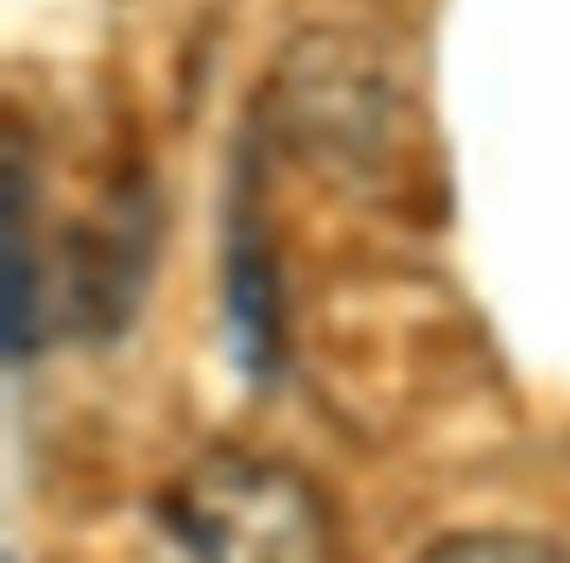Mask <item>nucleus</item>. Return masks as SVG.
I'll return each mask as SVG.
<instances>
[{
    "label": "nucleus",
    "mask_w": 570,
    "mask_h": 563,
    "mask_svg": "<svg viewBox=\"0 0 570 563\" xmlns=\"http://www.w3.org/2000/svg\"><path fill=\"white\" fill-rule=\"evenodd\" d=\"M289 141L316 161H376L396 128V88L383 68H370L350 41L309 34L289 48L275 81Z\"/></svg>",
    "instance_id": "2"
},
{
    "label": "nucleus",
    "mask_w": 570,
    "mask_h": 563,
    "mask_svg": "<svg viewBox=\"0 0 570 563\" xmlns=\"http://www.w3.org/2000/svg\"><path fill=\"white\" fill-rule=\"evenodd\" d=\"M416 563H570V550L523 536V530H456V536L430 543Z\"/></svg>",
    "instance_id": "3"
},
{
    "label": "nucleus",
    "mask_w": 570,
    "mask_h": 563,
    "mask_svg": "<svg viewBox=\"0 0 570 563\" xmlns=\"http://www.w3.org/2000/svg\"><path fill=\"white\" fill-rule=\"evenodd\" d=\"M161 523L188 563H330L323 496L268 456H202L175 490Z\"/></svg>",
    "instance_id": "1"
}]
</instances>
